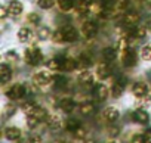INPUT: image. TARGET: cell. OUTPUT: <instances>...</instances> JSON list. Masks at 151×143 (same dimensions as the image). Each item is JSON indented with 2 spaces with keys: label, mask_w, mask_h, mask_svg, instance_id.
<instances>
[{
  "label": "cell",
  "mask_w": 151,
  "mask_h": 143,
  "mask_svg": "<svg viewBox=\"0 0 151 143\" xmlns=\"http://www.w3.org/2000/svg\"><path fill=\"white\" fill-rule=\"evenodd\" d=\"M24 60H25L28 65L36 66V65H39V63L43 60V53H42V50H40L39 47L33 46V47H30V49L25 50V53H24Z\"/></svg>",
  "instance_id": "cell-1"
},
{
  "label": "cell",
  "mask_w": 151,
  "mask_h": 143,
  "mask_svg": "<svg viewBox=\"0 0 151 143\" xmlns=\"http://www.w3.org/2000/svg\"><path fill=\"white\" fill-rule=\"evenodd\" d=\"M122 62H123V65H124V66H127V68H132V66H135V65H136V62H138L136 52H135L133 49H126V50L123 52Z\"/></svg>",
  "instance_id": "cell-2"
},
{
  "label": "cell",
  "mask_w": 151,
  "mask_h": 143,
  "mask_svg": "<svg viewBox=\"0 0 151 143\" xmlns=\"http://www.w3.org/2000/svg\"><path fill=\"white\" fill-rule=\"evenodd\" d=\"M25 90H27V87L25 86H22V84H14L9 90H8V97L9 99H12V100H17V99H21L24 95H25Z\"/></svg>",
  "instance_id": "cell-3"
},
{
  "label": "cell",
  "mask_w": 151,
  "mask_h": 143,
  "mask_svg": "<svg viewBox=\"0 0 151 143\" xmlns=\"http://www.w3.org/2000/svg\"><path fill=\"white\" fill-rule=\"evenodd\" d=\"M50 81H53V77L47 73V71H40V73H37L33 77V83L37 84V86H46Z\"/></svg>",
  "instance_id": "cell-4"
},
{
  "label": "cell",
  "mask_w": 151,
  "mask_h": 143,
  "mask_svg": "<svg viewBox=\"0 0 151 143\" xmlns=\"http://www.w3.org/2000/svg\"><path fill=\"white\" fill-rule=\"evenodd\" d=\"M82 33H83V36H85L86 38L95 37L96 33H98V25H96V22H95V21H86V22L83 24V27H82Z\"/></svg>",
  "instance_id": "cell-5"
},
{
  "label": "cell",
  "mask_w": 151,
  "mask_h": 143,
  "mask_svg": "<svg viewBox=\"0 0 151 143\" xmlns=\"http://www.w3.org/2000/svg\"><path fill=\"white\" fill-rule=\"evenodd\" d=\"M139 14L138 12H135V11H129V12H126V15H124V18H123V22H124V25L127 27V28H132V27H136L138 25V22H139Z\"/></svg>",
  "instance_id": "cell-6"
},
{
  "label": "cell",
  "mask_w": 151,
  "mask_h": 143,
  "mask_svg": "<svg viewBox=\"0 0 151 143\" xmlns=\"http://www.w3.org/2000/svg\"><path fill=\"white\" fill-rule=\"evenodd\" d=\"M61 30H62V33H64V38H65L67 43H74L76 40L79 38L77 30H76L74 27H71V25H65V27L61 28Z\"/></svg>",
  "instance_id": "cell-7"
},
{
  "label": "cell",
  "mask_w": 151,
  "mask_h": 143,
  "mask_svg": "<svg viewBox=\"0 0 151 143\" xmlns=\"http://www.w3.org/2000/svg\"><path fill=\"white\" fill-rule=\"evenodd\" d=\"M124 87H126V78H124V77L117 78V81H114V84H113V87H111V95H113V97L122 96V93L124 92Z\"/></svg>",
  "instance_id": "cell-8"
},
{
  "label": "cell",
  "mask_w": 151,
  "mask_h": 143,
  "mask_svg": "<svg viewBox=\"0 0 151 143\" xmlns=\"http://www.w3.org/2000/svg\"><path fill=\"white\" fill-rule=\"evenodd\" d=\"M96 75H98V78H107V77L111 75V66H110V63L107 60L101 62L96 66Z\"/></svg>",
  "instance_id": "cell-9"
},
{
  "label": "cell",
  "mask_w": 151,
  "mask_h": 143,
  "mask_svg": "<svg viewBox=\"0 0 151 143\" xmlns=\"http://www.w3.org/2000/svg\"><path fill=\"white\" fill-rule=\"evenodd\" d=\"M148 86L145 84V83H142V81H138V83H135L133 86H132V93L136 96V97H142V96H145V95H148Z\"/></svg>",
  "instance_id": "cell-10"
},
{
  "label": "cell",
  "mask_w": 151,
  "mask_h": 143,
  "mask_svg": "<svg viewBox=\"0 0 151 143\" xmlns=\"http://www.w3.org/2000/svg\"><path fill=\"white\" fill-rule=\"evenodd\" d=\"M93 96H95V99L99 100V102L105 100L107 96H108V89H107V86H104V84H96V86L93 87Z\"/></svg>",
  "instance_id": "cell-11"
},
{
  "label": "cell",
  "mask_w": 151,
  "mask_h": 143,
  "mask_svg": "<svg viewBox=\"0 0 151 143\" xmlns=\"http://www.w3.org/2000/svg\"><path fill=\"white\" fill-rule=\"evenodd\" d=\"M102 117H104V120H105V121H108V122H114V121H117V120H119V117H120V112H119L116 108L110 106V108L104 109V112H102Z\"/></svg>",
  "instance_id": "cell-12"
},
{
  "label": "cell",
  "mask_w": 151,
  "mask_h": 143,
  "mask_svg": "<svg viewBox=\"0 0 151 143\" xmlns=\"http://www.w3.org/2000/svg\"><path fill=\"white\" fill-rule=\"evenodd\" d=\"M3 134H5V137L8 140H18L22 133H21V130L18 127H6L5 131H3Z\"/></svg>",
  "instance_id": "cell-13"
},
{
  "label": "cell",
  "mask_w": 151,
  "mask_h": 143,
  "mask_svg": "<svg viewBox=\"0 0 151 143\" xmlns=\"http://www.w3.org/2000/svg\"><path fill=\"white\" fill-rule=\"evenodd\" d=\"M22 3L21 2H18V0H12V2L8 5V11H9V15H12V16H18V15H21L22 14Z\"/></svg>",
  "instance_id": "cell-14"
},
{
  "label": "cell",
  "mask_w": 151,
  "mask_h": 143,
  "mask_svg": "<svg viewBox=\"0 0 151 143\" xmlns=\"http://www.w3.org/2000/svg\"><path fill=\"white\" fill-rule=\"evenodd\" d=\"M76 68H79L77 59H71V58H64V56H62L61 69H64V71H74Z\"/></svg>",
  "instance_id": "cell-15"
},
{
  "label": "cell",
  "mask_w": 151,
  "mask_h": 143,
  "mask_svg": "<svg viewBox=\"0 0 151 143\" xmlns=\"http://www.w3.org/2000/svg\"><path fill=\"white\" fill-rule=\"evenodd\" d=\"M133 120H135L136 122H139V124H147V122L150 121V115H148V112H147L145 109L138 108L136 112L133 114Z\"/></svg>",
  "instance_id": "cell-16"
},
{
  "label": "cell",
  "mask_w": 151,
  "mask_h": 143,
  "mask_svg": "<svg viewBox=\"0 0 151 143\" xmlns=\"http://www.w3.org/2000/svg\"><path fill=\"white\" fill-rule=\"evenodd\" d=\"M59 106H61V109H62L65 114H71V112L74 111V108H76V102H74L71 97H65V99H62V100L59 102Z\"/></svg>",
  "instance_id": "cell-17"
},
{
  "label": "cell",
  "mask_w": 151,
  "mask_h": 143,
  "mask_svg": "<svg viewBox=\"0 0 151 143\" xmlns=\"http://www.w3.org/2000/svg\"><path fill=\"white\" fill-rule=\"evenodd\" d=\"M31 37H33V33H31L30 28H27V27L19 28V31H18V40H19L21 43H27V41H30Z\"/></svg>",
  "instance_id": "cell-18"
},
{
  "label": "cell",
  "mask_w": 151,
  "mask_h": 143,
  "mask_svg": "<svg viewBox=\"0 0 151 143\" xmlns=\"http://www.w3.org/2000/svg\"><path fill=\"white\" fill-rule=\"evenodd\" d=\"M30 115H34L40 122H42V121H47V118L50 117V115L47 114V111H46L45 108H42V106H37V108L34 109V112H33V114H30Z\"/></svg>",
  "instance_id": "cell-19"
},
{
  "label": "cell",
  "mask_w": 151,
  "mask_h": 143,
  "mask_svg": "<svg viewBox=\"0 0 151 143\" xmlns=\"http://www.w3.org/2000/svg\"><path fill=\"white\" fill-rule=\"evenodd\" d=\"M0 73H2V83H8L12 77V69L6 65V63H2L0 65Z\"/></svg>",
  "instance_id": "cell-20"
},
{
  "label": "cell",
  "mask_w": 151,
  "mask_h": 143,
  "mask_svg": "<svg viewBox=\"0 0 151 143\" xmlns=\"http://www.w3.org/2000/svg\"><path fill=\"white\" fill-rule=\"evenodd\" d=\"M116 56H117V49H116V47H105V49L102 50V58H104L107 62L114 60Z\"/></svg>",
  "instance_id": "cell-21"
},
{
  "label": "cell",
  "mask_w": 151,
  "mask_h": 143,
  "mask_svg": "<svg viewBox=\"0 0 151 143\" xmlns=\"http://www.w3.org/2000/svg\"><path fill=\"white\" fill-rule=\"evenodd\" d=\"M77 65L79 68H91L92 66V59L89 55H80V58L77 59Z\"/></svg>",
  "instance_id": "cell-22"
},
{
  "label": "cell",
  "mask_w": 151,
  "mask_h": 143,
  "mask_svg": "<svg viewBox=\"0 0 151 143\" xmlns=\"http://www.w3.org/2000/svg\"><path fill=\"white\" fill-rule=\"evenodd\" d=\"M95 0H79V5H77V9L80 14H88L89 8L93 5Z\"/></svg>",
  "instance_id": "cell-23"
},
{
  "label": "cell",
  "mask_w": 151,
  "mask_h": 143,
  "mask_svg": "<svg viewBox=\"0 0 151 143\" xmlns=\"http://www.w3.org/2000/svg\"><path fill=\"white\" fill-rule=\"evenodd\" d=\"M61 62H62V56H56V58L49 59L47 63H46V66H47L49 69L56 71V69H61Z\"/></svg>",
  "instance_id": "cell-24"
},
{
  "label": "cell",
  "mask_w": 151,
  "mask_h": 143,
  "mask_svg": "<svg viewBox=\"0 0 151 143\" xmlns=\"http://www.w3.org/2000/svg\"><path fill=\"white\" fill-rule=\"evenodd\" d=\"M46 122H47L49 128H52V130H58V128L61 127V118H59L58 115H50Z\"/></svg>",
  "instance_id": "cell-25"
},
{
  "label": "cell",
  "mask_w": 151,
  "mask_h": 143,
  "mask_svg": "<svg viewBox=\"0 0 151 143\" xmlns=\"http://www.w3.org/2000/svg\"><path fill=\"white\" fill-rule=\"evenodd\" d=\"M151 103V92H148V95H145V96H142V97H138V100H136V108H145V106H148Z\"/></svg>",
  "instance_id": "cell-26"
},
{
  "label": "cell",
  "mask_w": 151,
  "mask_h": 143,
  "mask_svg": "<svg viewBox=\"0 0 151 143\" xmlns=\"http://www.w3.org/2000/svg\"><path fill=\"white\" fill-rule=\"evenodd\" d=\"M93 111H95V105L92 102H85L80 106V114L82 115H91Z\"/></svg>",
  "instance_id": "cell-27"
},
{
  "label": "cell",
  "mask_w": 151,
  "mask_h": 143,
  "mask_svg": "<svg viewBox=\"0 0 151 143\" xmlns=\"http://www.w3.org/2000/svg\"><path fill=\"white\" fill-rule=\"evenodd\" d=\"M65 127H67V130H70V131H76L79 127H82L80 125V121L79 120H76V118H68L67 120V122H65Z\"/></svg>",
  "instance_id": "cell-28"
},
{
  "label": "cell",
  "mask_w": 151,
  "mask_h": 143,
  "mask_svg": "<svg viewBox=\"0 0 151 143\" xmlns=\"http://www.w3.org/2000/svg\"><path fill=\"white\" fill-rule=\"evenodd\" d=\"M58 6L61 11L67 12V11H71L74 8V0H58Z\"/></svg>",
  "instance_id": "cell-29"
},
{
  "label": "cell",
  "mask_w": 151,
  "mask_h": 143,
  "mask_svg": "<svg viewBox=\"0 0 151 143\" xmlns=\"http://www.w3.org/2000/svg\"><path fill=\"white\" fill-rule=\"evenodd\" d=\"M53 83H55L56 89H64L68 84V81H67V78L64 75H53Z\"/></svg>",
  "instance_id": "cell-30"
},
{
  "label": "cell",
  "mask_w": 151,
  "mask_h": 143,
  "mask_svg": "<svg viewBox=\"0 0 151 143\" xmlns=\"http://www.w3.org/2000/svg\"><path fill=\"white\" fill-rule=\"evenodd\" d=\"M15 112H17V106H15L14 103H9V105H6V106H5V109H3V118H5V120H8V118L14 117V115H15Z\"/></svg>",
  "instance_id": "cell-31"
},
{
  "label": "cell",
  "mask_w": 151,
  "mask_h": 143,
  "mask_svg": "<svg viewBox=\"0 0 151 143\" xmlns=\"http://www.w3.org/2000/svg\"><path fill=\"white\" fill-rule=\"evenodd\" d=\"M92 80H93V77H92V74L89 73V71H83V73H80V75H79V81L82 84H92Z\"/></svg>",
  "instance_id": "cell-32"
},
{
  "label": "cell",
  "mask_w": 151,
  "mask_h": 143,
  "mask_svg": "<svg viewBox=\"0 0 151 143\" xmlns=\"http://www.w3.org/2000/svg\"><path fill=\"white\" fill-rule=\"evenodd\" d=\"M52 34H53V33L50 31L49 27H42V28L39 30V33H37V36H39L40 40H47V38L52 37Z\"/></svg>",
  "instance_id": "cell-33"
},
{
  "label": "cell",
  "mask_w": 151,
  "mask_h": 143,
  "mask_svg": "<svg viewBox=\"0 0 151 143\" xmlns=\"http://www.w3.org/2000/svg\"><path fill=\"white\" fill-rule=\"evenodd\" d=\"M101 6L105 11H113L117 8V0H101Z\"/></svg>",
  "instance_id": "cell-34"
},
{
  "label": "cell",
  "mask_w": 151,
  "mask_h": 143,
  "mask_svg": "<svg viewBox=\"0 0 151 143\" xmlns=\"http://www.w3.org/2000/svg\"><path fill=\"white\" fill-rule=\"evenodd\" d=\"M36 108H37V105H36V103H33V102H25V103H22V105H21V109H22L27 115L33 114Z\"/></svg>",
  "instance_id": "cell-35"
},
{
  "label": "cell",
  "mask_w": 151,
  "mask_h": 143,
  "mask_svg": "<svg viewBox=\"0 0 151 143\" xmlns=\"http://www.w3.org/2000/svg\"><path fill=\"white\" fill-rule=\"evenodd\" d=\"M141 56L144 60H151V43H148L147 46L142 47L141 50Z\"/></svg>",
  "instance_id": "cell-36"
},
{
  "label": "cell",
  "mask_w": 151,
  "mask_h": 143,
  "mask_svg": "<svg viewBox=\"0 0 151 143\" xmlns=\"http://www.w3.org/2000/svg\"><path fill=\"white\" fill-rule=\"evenodd\" d=\"M55 3V0H37V5L42 9H50Z\"/></svg>",
  "instance_id": "cell-37"
},
{
  "label": "cell",
  "mask_w": 151,
  "mask_h": 143,
  "mask_svg": "<svg viewBox=\"0 0 151 143\" xmlns=\"http://www.w3.org/2000/svg\"><path fill=\"white\" fill-rule=\"evenodd\" d=\"M52 40H53L55 43H62V41H65L62 30H58V31H55V33L52 34Z\"/></svg>",
  "instance_id": "cell-38"
},
{
  "label": "cell",
  "mask_w": 151,
  "mask_h": 143,
  "mask_svg": "<svg viewBox=\"0 0 151 143\" xmlns=\"http://www.w3.org/2000/svg\"><path fill=\"white\" fill-rule=\"evenodd\" d=\"M117 47H119V50H126V49H129V40H127V37H122L119 41H117Z\"/></svg>",
  "instance_id": "cell-39"
},
{
  "label": "cell",
  "mask_w": 151,
  "mask_h": 143,
  "mask_svg": "<svg viewBox=\"0 0 151 143\" xmlns=\"http://www.w3.org/2000/svg\"><path fill=\"white\" fill-rule=\"evenodd\" d=\"M39 122H40V121H39L34 115H27V124H28V127H30V128H34Z\"/></svg>",
  "instance_id": "cell-40"
},
{
  "label": "cell",
  "mask_w": 151,
  "mask_h": 143,
  "mask_svg": "<svg viewBox=\"0 0 151 143\" xmlns=\"http://www.w3.org/2000/svg\"><path fill=\"white\" fill-rule=\"evenodd\" d=\"M6 60H9V62H15V60H18V53L15 52V50H9V52H6Z\"/></svg>",
  "instance_id": "cell-41"
},
{
  "label": "cell",
  "mask_w": 151,
  "mask_h": 143,
  "mask_svg": "<svg viewBox=\"0 0 151 143\" xmlns=\"http://www.w3.org/2000/svg\"><path fill=\"white\" fill-rule=\"evenodd\" d=\"M130 143H145V136L142 134H135L130 140Z\"/></svg>",
  "instance_id": "cell-42"
},
{
  "label": "cell",
  "mask_w": 151,
  "mask_h": 143,
  "mask_svg": "<svg viewBox=\"0 0 151 143\" xmlns=\"http://www.w3.org/2000/svg\"><path fill=\"white\" fill-rule=\"evenodd\" d=\"M28 21H30L31 24H34V25H36V24H39V22H40V16H39L37 14H30V15H28Z\"/></svg>",
  "instance_id": "cell-43"
},
{
  "label": "cell",
  "mask_w": 151,
  "mask_h": 143,
  "mask_svg": "<svg viewBox=\"0 0 151 143\" xmlns=\"http://www.w3.org/2000/svg\"><path fill=\"white\" fill-rule=\"evenodd\" d=\"M74 136L77 137V139H83L85 137V130H83V127H79L77 130L74 131Z\"/></svg>",
  "instance_id": "cell-44"
},
{
  "label": "cell",
  "mask_w": 151,
  "mask_h": 143,
  "mask_svg": "<svg viewBox=\"0 0 151 143\" xmlns=\"http://www.w3.org/2000/svg\"><path fill=\"white\" fill-rule=\"evenodd\" d=\"M144 27H145L148 31H151V16H147V18L144 19Z\"/></svg>",
  "instance_id": "cell-45"
},
{
  "label": "cell",
  "mask_w": 151,
  "mask_h": 143,
  "mask_svg": "<svg viewBox=\"0 0 151 143\" xmlns=\"http://www.w3.org/2000/svg\"><path fill=\"white\" fill-rule=\"evenodd\" d=\"M144 136H145V143H151V128H148L144 133Z\"/></svg>",
  "instance_id": "cell-46"
},
{
  "label": "cell",
  "mask_w": 151,
  "mask_h": 143,
  "mask_svg": "<svg viewBox=\"0 0 151 143\" xmlns=\"http://www.w3.org/2000/svg\"><path fill=\"white\" fill-rule=\"evenodd\" d=\"M0 16H2V19H5L6 16H8V14H9V11H8V8H5V6H2V9H0Z\"/></svg>",
  "instance_id": "cell-47"
},
{
  "label": "cell",
  "mask_w": 151,
  "mask_h": 143,
  "mask_svg": "<svg viewBox=\"0 0 151 143\" xmlns=\"http://www.w3.org/2000/svg\"><path fill=\"white\" fill-rule=\"evenodd\" d=\"M30 143H42V139H40V136H33V137L30 139Z\"/></svg>",
  "instance_id": "cell-48"
},
{
  "label": "cell",
  "mask_w": 151,
  "mask_h": 143,
  "mask_svg": "<svg viewBox=\"0 0 151 143\" xmlns=\"http://www.w3.org/2000/svg\"><path fill=\"white\" fill-rule=\"evenodd\" d=\"M85 143H95V142H93V140H91V139H89V140H86V142H85Z\"/></svg>",
  "instance_id": "cell-49"
},
{
  "label": "cell",
  "mask_w": 151,
  "mask_h": 143,
  "mask_svg": "<svg viewBox=\"0 0 151 143\" xmlns=\"http://www.w3.org/2000/svg\"><path fill=\"white\" fill-rule=\"evenodd\" d=\"M148 77H150V80H151V71H150V73H148Z\"/></svg>",
  "instance_id": "cell-50"
},
{
  "label": "cell",
  "mask_w": 151,
  "mask_h": 143,
  "mask_svg": "<svg viewBox=\"0 0 151 143\" xmlns=\"http://www.w3.org/2000/svg\"><path fill=\"white\" fill-rule=\"evenodd\" d=\"M108 143H114V142H108Z\"/></svg>",
  "instance_id": "cell-51"
}]
</instances>
